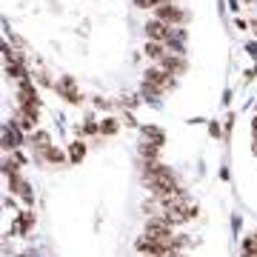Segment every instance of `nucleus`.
I'll return each instance as SVG.
<instances>
[{
	"label": "nucleus",
	"mask_w": 257,
	"mask_h": 257,
	"mask_svg": "<svg viewBox=\"0 0 257 257\" xmlns=\"http://www.w3.org/2000/svg\"><path fill=\"white\" fill-rule=\"evenodd\" d=\"M32 226H35V214H32V211H20L15 226H12V231H15V234H29Z\"/></svg>",
	"instance_id": "4468645a"
},
{
	"label": "nucleus",
	"mask_w": 257,
	"mask_h": 257,
	"mask_svg": "<svg viewBox=\"0 0 257 257\" xmlns=\"http://www.w3.org/2000/svg\"><path fill=\"white\" fill-rule=\"evenodd\" d=\"M35 80H37V83H40V86H49V89H55V86H57V83H55V80H52V74H49V72H46V69H40V72H37V74H35Z\"/></svg>",
	"instance_id": "b1692460"
},
{
	"label": "nucleus",
	"mask_w": 257,
	"mask_h": 257,
	"mask_svg": "<svg viewBox=\"0 0 257 257\" xmlns=\"http://www.w3.org/2000/svg\"><path fill=\"white\" fill-rule=\"evenodd\" d=\"M18 126L20 128H26V132H32L35 128V123H37V106H20V111H18Z\"/></svg>",
	"instance_id": "9b49d317"
},
{
	"label": "nucleus",
	"mask_w": 257,
	"mask_h": 257,
	"mask_svg": "<svg viewBox=\"0 0 257 257\" xmlns=\"http://www.w3.org/2000/svg\"><path fill=\"white\" fill-rule=\"evenodd\" d=\"M9 189H12L15 194H20V197H23L26 203H32V189H29V183H26V180H23L20 175L9 177Z\"/></svg>",
	"instance_id": "2eb2a0df"
},
{
	"label": "nucleus",
	"mask_w": 257,
	"mask_h": 257,
	"mask_svg": "<svg viewBox=\"0 0 257 257\" xmlns=\"http://www.w3.org/2000/svg\"><path fill=\"white\" fill-rule=\"evenodd\" d=\"M166 257H186V254H183V251H169Z\"/></svg>",
	"instance_id": "c85d7f7f"
},
{
	"label": "nucleus",
	"mask_w": 257,
	"mask_h": 257,
	"mask_svg": "<svg viewBox=\"0 0 257 257\" xmlns=\"http://www.w3.org/2000/svg\"><path fill=\"white\" fill-rule=\"evenodd\" d=\"M37 157H40V160H49V163H63V160H66V155L60 152V149H55V146L37 152Z\"/></svg>",
	"instance_id": "6ab92c4d"
},
{
	"label": "nucleus",
	"mask_w": 257,
	"mask_h": 257,
	"mask_svg": "<svg viewBox=\"0 0 257 257\" xmlns=\"http://www.w3.org/2000/svg\"><path fill=\"white\" fill-rule=\"evenodd\" d=\"M55 92L60 94V97H63L66 103H72V106H77V103L83 100V94L77 92V83H74V77H72V74H63V77L57 80Z\"/></svg>",
	"instance_id": "39448f33"
},
{
	"label": "nucleus",
	"mask_w": 257,
	"mask_h": 257,
	"mask_svg": "<svg viewBox=\"0 0 257 257\" xmlns=\"http://www.w3.org/2000/svg\"><path fill=\"white\" fill-rule=\"evenodd\" d=\"M117 128H120V123H117L114 117L100 120V132H103V135H117Z\"/></svg>",
	"instance_id": "5701e85b"
},
{
	"label": "nucleus",
	"mask_w": 257,
	"mask_h": 257,
	"mask_svg": "<svg viewBox=\"0 0 257 257\" xmlns=\"http://www.w3.org/2000/svg\"><path fill=\"white\" fill-rule=\"evenodd\" d=\"M251 135H257V117L251 120Z\"/></svg>",
	"instance_id": "c756f323"
},
{
	"label": "nucleus",
	"mask_w": 257,
	"mask_h": 257,
	"mask_svg": "<svg viewBox=\"0 0 257 257\" xmlns=\"http://www.w3.org/2000/svg\"><path fill=\"white\" fill-rule=\"evenodd\" d=\"M251 29H254V35H257V20H254V23H251Z\"/></svg>",
	"instance_id": "7c9ffc66"
},
{
	"label": "nucleus",
	"mask_w": 257,
	"mask_h": 257,
	"mask_svg": "<svg viewBox=\"0 0 257 257\" xmlns=\"http://www.w3.org/2000/svg\"><path fill=\"white\" fill-rule=\"evenodd\" d=\"M146 186H149V192L155 194L157 200H163V197H172V194L180 192V186H177V177H175V172H172L169 166H160V169H157V175L146 180Z\"/></svg>",
	"instance_id": "f257e3e1"
},
{
	"label": "nucleus",
	"mask_w": 257,
	"mask_h": 257,
	"mask_svg": "<svg viewBox=\"0 0 257 257\" xmlns=\"http://www.w3.org/2000/svg\"><path fill=\"white\" fill-rule=\"evenodd\" d=\"M20 106H37L40 109V100H37L35 86L29 80H20Z\"/></svg>",
	"instance_id": "ddd939ff"
},
{
	"label": "nucleus",
	"mask_w": 257,
	"mask_h": 257,
	"mask_svg": "<svg viewBox=\"0 0 257 257\" xmlns=\"http://www.w3.org/2000/svg\"><path fill=\"white\" fill-rule=\"evenodd\" d=\"M186 43H189V32L177 26V29H172V35H169V40H166V49H169L172 55H183Z\"/></svg>",
	"instance_id": "6e6552de"
},
{
	"label": "nucleus",
	"mask_w": 257,
	"mask_h": 257,
	"mask_svg": "<svg viewBox=\"0 0 257 257\" xmlns=\"http://www.w3.org/2000/svg\"><path fill=\"white\" fill-rule=\"evenodd\" d=\"M6 74H9L12 80H29V69H26V60H20V63H6Z\"/></svg>",
	"instance_id": "dca6fc26"
},
{
	"label": "nucleus",
	"mask_w": 257,
	"mask_h": 257,
	"mask_svg": "<svg viewBox=\"0 0 257 257\" xmlns=\"http://www.w3.org/2000/svg\"><path fill=\"white\" fill-rule=\"evenodd\" d=\"M172 29L175 26H169V23H163V20H146V26H143V35H146V40H157V43H166L169 40V35H172Z\"/></svg>",
	"instance_id": "423d86ee"
},
{
	"label": "nucleus",
	"mask_w": 257,
	"mask_h": 257,
	"mask_svg": "<svg viewBox=\"0 0 257 257\" xmlns=\"http://www.w3.org/2000/svg\"><path fill=\"white\" fill-rule=\"evenodd\" d=\"M83 157H86V143H80V140H77V143H72V146H69V160H72V163H80Z\"/></svg>",
	"instance_id": "412c9836"
},
{
	"label": "nucleus",
	"mask_w": 257,
	"mask_h": 257,
	"mask_svg": "<svg viewBox=\"0 0 257 257\" xmlns=\"http://www.w3.org/2000/svg\"><path fill=\"white\" fill-rule=\"evenodd\" d=\"M20 143H26V138L20 135V126H18V120H15V123H9V126L3 128V149L6 152H18Z\"/></svg>",
	"instance_id": "0eeeda50"
},
{
	"label": "nucleus",
	"mask_w": 257,
	"mask_h": 257,
	"mask_svg": "<svg viewBox=\"0 0 257 257\" xmlns=\"http://www.w3.org/2000/svg\"><path fill=\"white\" fill-rule=\"evenodd\" d=\"M135 248H138L140 254H149V257H166L169 254V246L157 243V240H149V237H140L138 243H135Z\"/></svg>",
	"instance_id": "1a4fd4ad"
},
{
	"label": "nucleus",
	"mask_w": 257,
	"mask_h": 257,
	"mask_svg": "<svg viewBox=\"0 0 257 257\" xmlns=\"http://www.w3.org/2000/svg\"><path fill=\"white\" fill-rule=\"evenodd\" d=\"M155 18L177 29V26H183L186 20H189V15H186L180 6H175L172 0H160V3H157V9H155Z\"/></svg>",
	"instance_id": "7ed1b4c3"
},
{
	"label": "nucleus",
	"mask_w": 257,
	"mask_h": 257,
	"mask_svg": "<svg viewBox=\"0 0 257 257\" xmlns=\"http://www.w3.org/2000/svg\"><path fill=\"white\" fill-rule=\"evenodd\" d=\"M157 66H160V69H166L169 74H175V77H177V74H186V69H189L186 57L183 55H172V52H169V55H166Z\"/></svg>",
	"instance_id": "9d476101"
},
{
	"label": "nucleus",
	"mask_w": 257,
	"mask_h": 257,
	"mask_svg": "<svg viewBox=\"0 0 257 257\" xmlns=\"http://www.w3.org/2000/svg\"><path fill=\"white\" fill-rule=\"evenodd\" d=\"M243 257H257V254H243Z\"/></svg>",
	"instance_id": "473e14b6"
},
{
	"label": "nucleus",
	"mask_w": 257,
	"mask_h": 257,
	"mask_svg": "<svg viewBox=\"0 0 257 257\" xmlns=\"http://www.w3.org/2000/svg\"><path fill=\"white\" fill-rule=\"evenodd\" d=\"M172 3H175V0H172Z\"/></svg>",
	"instance_id": "f704fd0d"
},
{
	"label": "nucleus",
	"mask_w": 257,
	"mask_h": 257,
	"mask_svg": "<svg viewBox=\"0 0 257 257\" xmlns=\"http://www.w3.org/2000/svg\"><path fill=\"white\" fill-rule=\"evenodd\" d=\"M100 132V123L94 117H86V123H83V135H97Z\"/></svg>",
	"instance_id": "393cba45"
},
{
	"label": "nucleus",
	"mask_w": 257,
	"mask_h": 257,
	"mask_svg": "<svg viewBox=\"0 0 257 257\" xmlns=\"http://www.w3.org/2000/svg\"><path fill=\"white\" fill-rule=\"evenodd\" d=\"M143 257H149V254H143Z\"/></svg>",
	"instance_id": "72a5a7b5"
},
{
	"label": "nucleus",
	"mask_w": 257,
	"mask_h": 257,
	"mask_svg": "<svg viewBox=\"0 0 257 257\" xmlns=\"http://www.w3.org/2000/svg\"><path fill=\"white\" fill-rule=\"evenodd\" d=\"M143 80H146V83H155V86H160L163 92H169V89H175V86H177L175 74H169L166 69H160V66H149L146 72H143Z\"/></svg>",
	"instance_id": "20e7f679"
},
{
	"label": "nucleus",
	"mask_w": 257,
	"mask_h": 257,
	"mask_svg": "<svg viewBox=\"0 0 257 257\" xmlns=\"http://www.w3.org/2000/svg\"><path fill=\"white\" fill-rule=\"evenodd\" d=\"M163 146H157V143H152V140H143L140 143V157L146 160V163H157V152H160Z\"/></svg>",
	"instance_id": "f3484780"
},
{
	"label": "nucleus",
	"mask_w": 257,
	"mask_h": 257,
	"mask_svg": "<svg viewBox=\"0 0 257 257\" xmlns=\"http://www.w3.org/2000/svg\"><path fill=\"white\" fill-rule=\"evenodd\" d=\"M140 135L146 140H152V143H157V146H163L166 143V132L163 128H157V126H143L140 128Z\"/></svg>",
	"instance_id": "a211bd4d"
},
{
	"label": "nucleus",
	"mask_w": 257,
	"mask_h": 257,
	"mask_svg": "<svg viewBox=\"0 0 257 257\" xmlns=\"http://www.w3.org/2000/svg\"><path fill=\"white\" fill-rule=\"evenodd\" d=\"M29 143L37 149V152H43V149L52 146V138H49V132H35L32 138H29Z\"/></svg>",
	"instance_id": "aec40b11"
},
{
	"label": "nucleus",
	"mask_w": 257,
	"mask_h": 257,
	"mask_svg": "<svg viewBox=\"0 0 257 257\" xmlns=\"http://www.w3.org/2000/svg\"><path fill=\"white\" fill-rule=\"evenodd\" d=\"M243 251H246V254H257V234L243 240Z\"/></svg>",
	"instance_id": "a878e982"
},
{
	"label": "nucleus",
	"mask_w": 257,
	"mask_h": 257,
	"mask_svg": "<svg viewBox=\"0 0 257 257\" xmlns=\"http://www.w3.org/2000/svg\"><path fill=\"white\" fill-rule=\"evenodd\" d=\"M248 55L257 57V43H248Z\"/></svg>",
	"instance_id": "cd10ccee"
},
{
	"label": "nucleus",
	"mask_w": 257,
	"mask_h": 257,
	"mask_svg": "<svg viewBox=\"0 0 257 257\" xmlns=\"http://www.w3.org/2000/svg\"><path fill=\"white\" fill-rule=\"evenodd\" d=\"M143 237L157 240V243L169 246V251H172V243H175V231H172V226H169V223L163 220V214H160V217H149L146 231H143Z\"/></svg>",
	"instance_id": "f03ea898"
},
{
	"label": "nucleus",
	"mask_w": 257,
	"mask_h": 257,
	"mask_svg": "<svg viewBox=\"0 0 257 257\" xmlns=\"http://www.w3.org/2000/svg\"><path fill=\"white\" fill-rule=\"evenodd\" d=\"M143 55L149 57V60H155V63H160L166 55H169V49H166V43H157V40H146V46H143Z\"/></svg>",
	"instance_id": "f8f14e48"
},
{
	"label": "nucleus",
	"mask_w": 257,
	"mask_h": 257,
	"mask_svg": "<svg viewBox=\"0 0 257 257\" xmlns=\"http://www.w3.org/2000/svg\"><path fill=\"white\" fill-rule=\"evenodd\" d=\"M254 152H257V135H254Z\"/></svg>",
	"instance_id": "2f4dec72"
},
{
	"label": "nucleus",
	"mask_w": 257,
	"mask_h": 257,
	"mask_svg": "<svg viewBox=\"0 0 257 257\" xmlns=\"http://www.w3.org/2000/svg\"><path fill=\"white\" fill-rule=\"evenodd\" d=\"M140 94H146V97H160V94H163V89H160V86H155V83H140Z\"/></svg>",
	"instance_id": "4be33fe9"
},
{
	"label": "nucleus",
	"mask_w": 257,
	"mask_h": 257,
	"mask_svg": "<svg viewBox=\"0 0 257 257\" xmlns=\"http://www.w3.org/2000/svg\"><path fill=\"white\" fill-rule=\"evenodd\" d=\"M157 3H160V0H135L138 9H157Z\"/></svg>",
	"instance_id": "bb28decb"
}]
</instances>
